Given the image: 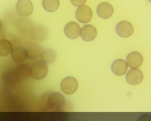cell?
Returning <instances> with one entry per match:
<instances>
[{
	"label": "cell",
	"mask_w": 151,
	"mask_h": 121,
	"mask_svg": "<svg viewBox=\"0 0 151 121\" xmlns=\"http://www.w3.org/2000/svg\"><path fill=\"white\" fill-rule=\"evenodd\" d=\"M65 105V100L64 96L57 92L50 94L45 101L47 109L52 111H58L62 110Z\"/></svg>",
	"instance_id": "obj_1"
},
{
	"label": "cell",
	"mask_w": 151,
	"mask_h": 121,
	"mask_svg": "<svg viewBox=\"0 0 151 121\" xmlns=\"http://www.w3.org/2000/svg\"><path fill=\"white\" fill-rule=\"evenodd\" d=\"M30 76L36 80L45 78L48 73V67L43 60H37L32 63L30 67Z\"/></svg>",
	"instance_id": "obj_2"
},
{
	"label": "cell",
	"mask_w": 151,
	"mask_h": 121,
	"mask_svg": "<svg viewBox=\"0 0 151 121\" xmlns=\"http://www.w3.org/2000/svg\"><path fill=\"white\" fill-rule=\"evenodd\" d=\"M3 82L8 85H13L22 80L17 67L11 68L4 72L2 77Z\"/></svg>",
	"instance_id": "obj_3"
},
{
	"label": "cell",
	"mask_w": 151,
	"mask_h": 121,
	"mask_svg": "<svg viewBox=\"0 0 151 121\" xmlns=\"http://www.w3.org/2000/svg\"><path fill=\"white\" fill-rule=\"evenodd\" d=\"M17 14L22 16H28L34 11L33 3L30 0H19L16 5Z\"/></svg>",
	"instance_id": "obj_4"
},
{
	"label": "cell",
	"mask_w": 151,
	"mask_h": 121,
	"mask_svg": "<svg viewBox=\"0 0 151 121\" xmlns=\"http://www.w3.org/2000/svg\"><path fill=\"white\" fill-rule=\"evenodd\" d=\"M115 30L119 36L122 38H127L133 34L134 26L129 21H121L116 25Z\"/></svg>",
	"instance_id": "obj_5"
},
{
	"label": "cell",
	"mask_w": 151,
	"mask_h": 121,
	"mask_svg": "<svg viewBox=\"0 0 151 121\" xmlns=\"http://www.w3.org/2000/svg\"><path fill=\"white\" fill-rule=\"evenodd\" d=\"M78 86V81L73 77H67L61 83V88L65 94L70 95L77 91Z\"/></svg>",
	"instance_id": "obj_6"
},
{
	"label": "cell",
	"mask_w": 151,
	"mask_h": 121,
	"mask_svg": "<svg viewBox=\"0 0 151 121\" xmlns=\"http://www.w3.org/2000/svg\"><path fill=\"white\" fill-rule=\"evenodd\" d=\"M93 13L90 7L87 6H80L76 12V17L81 23L89 22L92 19Z\"/></svg>",
	"instance_id": "obj_7"
},
{
	"label": "cell",
	"mask_w": 151,
	"mask_h": 121,
	"mask_svg": "<svg viewBox=\"0 0 151 121\" xmlns=\"http://www.w3.org/2000/svg\"><path fill=\"white\" fill-rule=\"evenodd\" d=\"M143 79L142 72L138 68H133L127 73L126 79L129 84L136 85L140 83Z\"/></svg>",
	"instance_id": "obj_8"
},
{
	"label": "cell",
	"mask_w": 151,
	"mask_h": 121,
	"mask_svg": "<svg viewBox=\"0 0 151 121\" xmlns=\"http://www.w3.org/2000/svg\"><path fill=\"white\" fill-rule=\"evenodd\" d=\"M143 62V57L138 52H130L126 57V63L130 68H139L142 65Z\"/></svg>",
	"instance_id": "obj_9"
},
{
	"label": "cell",
	"mask_w": 151,
	"mask_h": 121,
	"mask_svg": "<svg viewBox=\"0 0 151 121\" xmlns=\"http://www.w3.org/2000/svg\"><path fill=\"white\" fill-rule=\"evenodd\" d=\"M81 37L82 39L87 42L93 41L97 35L96 29L91 24L85 25L81 30Z\"/></svg>",
	"instance_id": "obj_10"
},
{
	"label": "cell",
	"mask_w": 151,
	"mask_h": 121,
	"mask_svg": "<svg viewBox=\"0 0 151 121\" xmlns=\"http://www.w3.org/2000/svg\"><path fill=\"white\" fill-rule=\"evenodd\" d=\"M81 27L77 23L70 22L65 25L64 33L66 36L71 39H76L80 35Z\"/></svg>",
	"instance_id": "obj_11"
},
{
	"label": "cell",
	"mask_w": 151,
	"mask_h": 121,
	"mask_svg": "<svg viewBox=\"0 0 151 121\" xmlns=\"http://www.w3.org/2000/svg\"><path fill=\"white\" fill-rule=\"evenodd\" d=\"M97 15L101 18L108 19L112 16L114 9L112 6L108 2H104L100 3L96 9Z\"/></svg>",
	"instance_id": "obj_12"
},
{
	"label": "cell",
	"mask_w": 151,
	"mask_h": 121,
	"mask_svg": "<svg viewBox=\"0 0 151 121\" xmlns=\"http://www.w3.org/2000/svg\"><path fill=\"white\" fill-rule=\"evenodd\" d=\"M127 64L123 59H117L112 64L111 70L117 76H122L127 72Z\"/></svg>",
	"instance_id": "obj_13"
},
{
	"label": "cell",
	"mask_w": 151,
	"mask_h": 121,
	"mask_svg": "<svg viewBox=\"0 0 151 121\" xmlns=\"http://www.w3.org/2000/svg\"><path fill=\"white\" fill-rule=\"evenodd\" d=\"M12 58L17 62H22L27 57V50L21 47L15 48L11 52Z\"/></svg>",
	"instance_id": "obj_14"
},
{
	"label": "cell",
	"mask_w": 151,
	"mask_h": 121,
	"mask_svg": "<svg viewBox=\"0 0 151 121\" xmlns=\"http://www.w3.org/2000/svg\"><path fill=\"white\" fill-rule=\"evenodd\" d=\"M43 49L38 44L31 45L27 50V57L29 59H35L41 56L43 54Z\"/></svg>",
	"instance_id": "obj_15"
},
{
	"label": "cell",
	"mask_w": 151,
	"mask_h": 121,
	"mask_svg": "<svg viewBox=\"0 0 151 121\" xmlns=\"http://www.w3.org/2000/svg\"><path fill=\"white\" fill-rule=\"evenodd\" d=\"M12 50V43L5 39L0 40V57H5L9 55Z\"/></svg>",
	"instance_id": "obj_16"
},
{
	"label": "cell",
	"mask_w": 151,
	"mask_h": 121,
	"mask_svg": "<svg viewBox=\"0 0 151 121\" xmlns=\"http://www.w3.org/2000/svg\"><path fill=\"white\" fill-rule=\"evenodd\" d=\"M60 2L59 0H43L42 6L47 11L53 12L59 8Z\"/></svg>",
	"instance_id": "obj_17"
},
{
	"label": "cell",
	"mask_w": 151,
	"mask_h": 121,
	"mask_svg": "<svg viewBox=\"0 0 151 121\" xmlns=\"http://www.w3.org/2000/svg\"><path fill=\"white\" fill-rule=\"evenodd\" d=\"M56 54L54 51L52 49H47L43 52L41 55V59L47 64L52 63L55 61Z\"/></svg>",
	"instance_id": "obj_18"
},
{
	"label": "cell",
	"mask_w": 151,
	"mask_h": 121,
	"mask_svg": "<svg viewBox=\"0 0 151 121\" xmlns=\"http://www.w3.org/2000/svg\"><path fill=\"white\" fill-rule=\"evenodd\" d=\"M16 67L22 80L26 79L30 76V67L27 64H20Z\"/></svg>",
	"instance_id": "obj_19"
},
{
	"label": "cell",
	"mask_w": 151,
	"mask_h": 121,
	"mask_svg": "<svg viewBox=\"0 0 151 121\" xmlns=\"http://www.w3.org/2000/svg\"><path fill=\"white\" fill-rule=\"evenodd\" d=\"M87 0H71V3L76 7H80L83 6Z\"/></svg>",
	"instance_id": "obj_20"
},
{
	"label": "cell",
	"mask_w": 151,
	"mask_h": 121,
	"mask_svg": "<svg viewBox=\"0 0 151 121\" xmlns=\"http://www.w3.org/2000/svg\"><path fill=\"white\" fill-rule=\"evenodd\" d=\"M138 120H151V115H143L140 117Z\"/></svg>",
	"instance_id": "obj_21"
},
{
	"label": "cell",
	"mask_w": 151,
	"mask_h": 121,
	"mask_svg": "<svg viewBox=\"0 0 151 121\" xmlns=\"http://www.w3.org/2000/svg\"><path fill=\"white\" fill-rule=\"evenodd\" d=\"M1 28H2V24H1V22L0 21V31L1 30Z\"/></svg>",
	"instance_id": "obj_22"
},
{
	"label": "cell",
	"mask_w": 151,
	"mask_h": 121,
	"mask_svg": "<svg viewBox=\"0 0 151 121\" xmlns=\"http://www.w3.org/2000/svg\"><path fill=\"white\" fill-rule=\"evenodd\" d=\"M148 1H149V2H150V3H151V0H148Z\"/></svg>",
	"instance_id": "obj_23"
}]
</instances>
